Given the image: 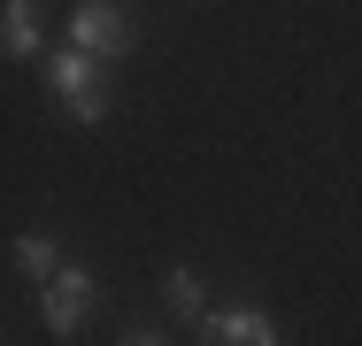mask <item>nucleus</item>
Listing matches in <instances>:
<instances>
[{
	"label": "nucleus",
	"mask_w": 362,
	"mask_h": 346,
	"mask_svg": "<svg viewBox=\"0 0 362 346\" xmlns=\"http://www.w3.org/2000/svg\"><path fill=\"white\" fill-rule=\"evenodd\" d=\"M116 346H170V339H162V331H124Z\"/></svg>",
	"instance_id": "6e6552de"
},
{
	"label": "nucleus",
	"mask_w": 362,
	"mask_h": 346,
	"mask_svg": "<svg viewBox=\"0 0 362 346\" xmlns=\"http://www.w3.org/2000/svg\"><path fill=\"white\" fill-rule=\"evenodd\" d=\"M0 47H8V62H31L39 54V0H8V16H0Z\"/></svg>",
	"instance_id": "39448f33"
},
{
	"label": "nucleus",
	"mask_w": 362,
	"mask_h": 346,
	"mask_svg": "<svg viewBox=\"0 0 362 346\" xmlns=\"http://www.w3.org/2000/svg\"><path fill=\"white\" fill-rule=\"evenodd\" d=\"M85 316H93V270L62 262V270L39 285V323H47L54 339H77V331H85Z\"/></svg>",
	"instance_id": "f03ea898"
},
{
	"label": "nucleus",
	"mask_w": 362,
	"mask_h": 346,
	"mask_svg": "<svg viewBox=\"0 0 362 346\" xmlns=\"http://www.w3.org/2000/svg\"><path fill=\"white\" fill-rule=\"evenodd\" d=\"M47 85L62 93V116H70V124H108V108H116L108 77H100V62H93L85 47H54V54H47Z\"/></svg>",
	"instance_id": "f257e3e1"
},
{
	"label": "nucleus",
	"mask_w": 362,
	"mask_h": 346,
	"mask_svg": "<svg viewBox=\"0 0 362 346\" xmlns=\"http://www.w3.org/2000/svg\"><path fill=\"white\" fill-rule=\"evenodd\" d=\"M162 300H170V308H177V316H185L193 331L209 323V300H201V270H185V262H177V270L162 277Z\"/></svg>",
	"instance_id": "423d86ee"
},
{
	"label": "nucleus",
	"mask_w": 362,
	"mask_h": 346,
	"mask_svg": "<svg viewBox=\"0 0 362 346\" xmlns=\"http://www.w3.org/2000/svg\"><path fill=\"white\" fill-rule=\"evenodd\" d=\"M70 47H85L93 62H124V54H132V8L85 0V8L70 16Z\"/></svg>",
	"instance_id": "7ed1b4c3"
},
{
	"label": "nucleus",
	"mask_w": 362,
	"mask_h": 346,
	"mask_svg": "<svg viewBox=\"0 0 362 346\" xmlns=\"http://www.w3.org/2000/svg\"><path fill=\"white\" fill-rule=\"evenodd\" d=\"M16 270H23V277H39V285H47V277L62 270V246H54V239H16Z\"/></svg>",
	"instance_id": "0eeeda50"
},
{
	"label": "nucleus",
	"mask_w": 362,
	"mask_h": 346,
	"mask_svg": "<svg viewBox=\"0 0 362 346\" xmlns=\"http://www.w3.org/2000/svg\"><path fill=\"white\" fill-rule=\"evenodd\" d=\"M201 339L209 346H286V331H278L270 308H223V316L201 323Z\"/></svg>",
	"instance_id": "20e7f679"
}]
</instances>
